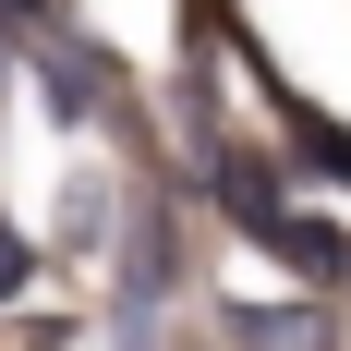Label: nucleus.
Returning a JSON list of instances; mask_svg holds the SVG:
<instances>
[{
    "mask_svg": "<svg viewBox=\"0 0 351 351\" xmlns=\"http://www.w3.org/2000/svg\"><path fill=\"white\" fill-rule=\"evenodd\" d=\"M36 73H49V97H61V121H97V97H109V73L85 61V49H36Z\"/></svg>",
    "mask_w": 351,
    "mask_h": 351,
    "instance_id": "7ed1b4c3",
    "label": "nucleus"
},
{
    "mask_svg": "<svg viewBox=\"0 0 351 351\" xmlns=\"http://www.w3.org/2000/svg\"><path fill=\"white\" fill-rule=\"evenodd\" d=\"M291 158L327 182H351V121H315V109H291Z\"/></svg>",
    "mask_w": 351,
    "mask_h": 351,
    "instance_id": "20e7f679",
    "label": "nucleus"
},
{
    "mask_svg": "<svg viewBox=\"0 0 351 351\" xmlns=\"http://www.w3.org/2000/svg\"><path fill=\"white\" fill-rule=\"evenodd\" d=\"M254 243L279 254V267H303V279H339V267H351V243H339V230H327V218H291V206H267V218H254Z\"/></svg>",
    "mask_w": 351,
    "mask_h": 351,
    "instance_id": "f257e3e1",
    "label": "nucleus"
},
{
    "mask_svg": "<svg viewBox=\"0 0 351 351\" xmlns=\"http://www.w3.org/2000/svg\"><path fill=\"white\" fill-rule=\"evenodd\" d=\"M12 291H25V243L0 230V303H12Z\"/></svg>",
    "mask_w": 351,
    "mask_h": 351,
    "instance_id": "39448f33",
    "label": "nucleus"
},
{
    "mask_svg": "<svg viewBox=\"0 0 351 351\" xmlns=\"http://www.w3.org/2000/svg\"><path fill=\"white\" fill-rule=\"evenodd\" d=\"M230 339L243 351H327V315H303V303H230Z\"/></svg>",
    "mask_w": 351,
    "mask_h": 351,
    "instance_id": "f03ea898",
    "label": "nucleus"
}]
</instances>
